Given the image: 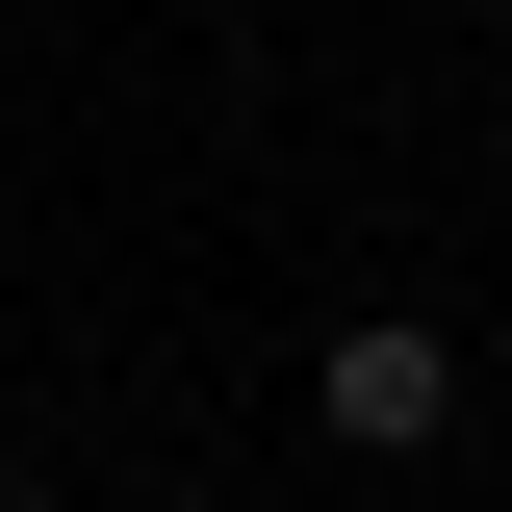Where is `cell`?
<instances>
[{
	"mask_svg": "<svg viewBox=\"0 0 512 512\" xmlns=\"http://www.w3.org/2000/svg\"><path fill=\"white\" fill-rule=\"evenodd\" d=\"M308 410H333L359 461H436V436H461V333H436V308H359V333L308 359Z\"/></svg>",
	"mask_w": 512,
	"mask_h": 512,
	"instance_id": "1",
	"label": "cell"
}]
</instances>
